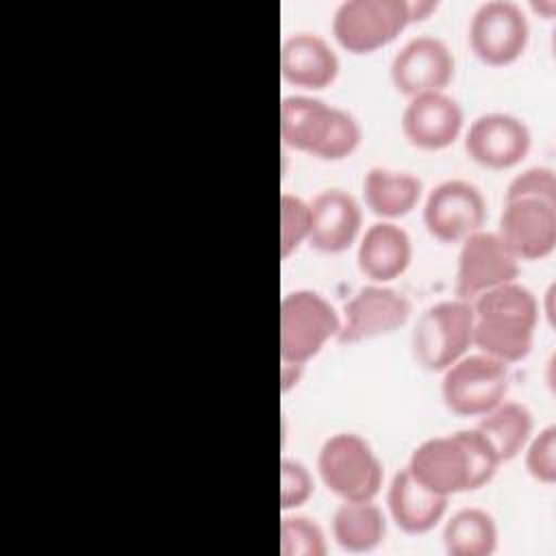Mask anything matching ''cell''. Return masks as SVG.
I'll return each instance as SVG.
<instances>
[{
	"instance_id": "cell-26",
	"label": "cell",
	"mask_w": 556,
	"mask_h": 556,
	"mask_svg": "<svg viewBox=\"0 0 556 556\" xmlns=\"http://www.w3.org/2000/svg\"><path fill=\"white\" fill-rule=\"evenodd\" d=\"M311 235V202L295 193L280 195V254L287 258Z\"/></svg>"
},
{
	"instance_id": "cell-20",
	"label": "cell",
	"mask_w": 556,
	"mask_h": 556,
	"mask_svg": "<svg viewBox=\"0 0 556 556\" xmlns=\"http://www.w3.org/2000/svg\"><path fill=\"white\" fill-rule=\"evenodd\" d=\"M413 261L410 235L395 222H374L361 237L356 250L358 269L374 282H389L402 276Z\"/></svg>"
},
{
	"instance_id": "cell-19",
	"label": "cell",
	"mask_w": 556,
	"mask_h": 556,
	"mask_svg": "<svg viewBox=\"0 0 556 556\" xmlns=\"http://www.w3.org/2000/svg\"><path fill=\"white\" fill-rule=\"evenodd\" d=\"M447 502L450 497L439 495L415 480L408 467L395 471L387 489L389 515L406 534H426L439 526L447 513Z\"/></svg>"
},
{
	"instance_id": "cell-15",
	"label": "cell",
	"mask_w": 556,
	"mask_h": 556,
	"mask_svg": "<svg viewBox=\"0 0 556 556\" xmlns=\"http://www.w3.org/2000/svg\"><path fill=\"white\" fill-rule=\"evenodd\" d=\"M497 235L519 261H536L556 248V202L539 198L506 200Z\"/></svg>"
},
{
	"instance_id": "cell-11",
	"label": "cell",
	"mask_w": 556,
	"mask_h": 556,
	"mask_svg": "<svg viewBox=\"0 0 556 556\" xmlns=\"http://www.w3.org/2000/svg\"><path fill=\"white\" fill-rule=\"evenodd\" d=\"M413 313L410 300L387 285L361 287L343 306L339 343H361L400 330Z\"/></svg>"
},
{
	"instance_id": "cell-8",
	"label": "cell",
	"mask_w": 556,
	"mask_h": 556,
	"mask_svg": "<svg viewBox=\"0 0 556 556\" xmlns=\"http://www.w3.org/2000/svg\"><path fill=\"white\" fill-rule=\"evenodd\" d=\"M410 24L406 0H343L332 13V35L354 54L391 43Z\"/></svg>"
},
{
	"instance_id": "cell-5",
	"label": "cell",
	"mask_w": 556,
	"mask_h": 556,
	"mask_svg": "<svg viewBox=\"0 0 556 556\" xmlns=\"http://www.w3.org/2000/svg\"><path fill=\"white\" fill-rule=\"evenodd\" d=\"M321 482L341 502L374 500L384 482V467L367 439L356 432L330 434L317 454Z\"/></svg>"
},
{
	"instance_id": "cell-1",
	"label": "cell",
	"mask_w": 556,
	"mask_h": 556,
	"mask_svg": "<svg viewBox=\"0 0 556 556\" xmlns=\"http://www.w3.org/2000/svg\"><path fill=\"white\" fill-rule=\"evenodd\" d=\"M500 465L502 460L493 445L473 426L421 441L406 467L424 486L452 497L491 482Z\"/></svg>"
},
{
	"instance_id": "cell-13",
	"label": "cell",
	"mask_w": 556,
	"mask_h": 556,
	"mask_svg": "<svg viewBox=\"0 0 556 556\" xmlns=\"http://www.w3.org/2000/svg\"><path fill=\"white\" fill-rule=\"evenodd\" d=\"M456 70L450 46L437 35L410 37L391 59L389 76L393 87L406 96L445 91Z\"/></svg>"
},
{
	"instance_id": "cell-4",
	"label": "cell",
	"mask_w": 556,
	"mask_h": 556,
	"mask_svg": "<svg viewBox=\"0 0 556 556\" xmlns=\"http://www.w3.org/2000/svg\"><path fill=\"white\" fill-rule=\"evenodd\" d=\"M471 302L452 298L430 304L410 332V352L426 371H443L473 345Z\"/></svg>"
},
{
	"instance_id": "cell-22",
	"label": "cell",
	"mask_w": 556,
	"mask_h": 556,
	"mask_svg": "<svg viewBox=\"0 0 556 556\" xmlns=\"http://www.w3.org/2000/svg\"><path fill=\"white\" fill-rule=\"evenodd\" d=\"M387 534V517L374 500L341 502L332 515V536L343 552H374Z\"/></svg>"
},
{
	"instance_id": "cell-17",
	"label": "cell",
	"mask_w": 556,
	"mask_h": 556,
	"mask_svg": "<svg viewBox=\"0 0 556 556\" xmlns=\"http://www.w3.org/2000/svg\"><path fill=\"white\" fill-rule=\"evenodd\" d=\"M311 202V235L308 245L339 254L345 252L361 235L363 208L361 202L345 189L330 187L315 193Z\"/></svg>"
},
{
	"instance_id": "cell-23",
	"label": "cell",
	"mask_w": 556,
	"mask_h": 556,
	"mask_svg": "<svg viewBox=\"0 0 556 556\" xmlns=\"http://www.w3.org/2000/svg\"><path fill=\"white\" fill-rule=\"evenodd\" d=\"M476 428L486 437V441L493 445L495 454L504 463L523 452L534 430V417L526 404L502 400L489 413L480 415Z\"/></svg>"
},
{
	"instance_id": "cell-12",
	"label": "cell",
	"mask_w": 556,
	"mask_h": 556,
	"mask_svg": "<svg viewBox=\"0 0 556 556\" xmlns=\"http://www.w3.org/2000/svg\"><path fill=\"white\" fill-rule=\"evenodd\" d=\"M519 258L497 232L478 230L460 241L454 293L471 302L486 289L517 280Z\"/></svg>"
},
{
	"instance_id": "cell-18",
	"label": "cell",
	"mask_w": 556,
	"mask_h": 556,
	"mask_svg": "<svg viewBox=\"0 0 556 556\" xmlns=\"http://www.w3.org/2000/svg\"><path fill=\"white\" fill-rule=\"evenodd\" d=\"M341 61L334 48L317 33H291L280 48V74L304 89H324L339 76Z\"/></svg>"
},
{
	"instance_id": "cell-10",
	"label": "cell",
	"mask_w": 556,
	"mask_h": 556,
	"mask_svg": "<svg viewBox=\"0 0 556 556\" xmlns=\"http://www.w3.org/2000/svg\"><path fill=\"white\" fill-rule=\"evenodd\" d=\"M486 200L482 191L463 178H450L428 191L424 200V226L443 243H460L482 230Z\"/></svg>"
},
{
	"instance_id": "cell-28",
	"label": "cell",
	"mask_w": 556,
	"mask_h": 556,
	"mask_svg": "<svg viewBox=\"0 0 556 556\" xmlns=\"http://www.w3.org/2000/svg\"><path fill=\"white\" fill-rule=\"evenodd\" d=\"M315 491V480L308 467L295 458L280 460V508H298L308 502Z\"/></svg>"
},
{
	"instance_id": "cell-31",
	"label": "cell",
	"mask_w": 556,
	"mask_h": 556,
	"mask_svg": "<svg viewBox=\"0 0 556 556\" xmlns=\"http://www.w3.org/2000/svg\"><path fill=\"white\" fill-rule=\"evenodd\" d=\"M532 7L536 9V11H541L545 17H552V13H554V9H556V4H554V0H543V2H532Z\"/></svg>"
},
{
	"instance_id": "cell-2",
	"label": "cell",
	"mask_w": 556,
	"mask_h": 556,
	"mask_svg": "<svg viewBox=\"0 0 556 556\" xmlns=\"http://www.w3.org/2000/svg\"><path fill=\"white\" fill-rule=\"evenodd\" d=\"M473 345L506 365L526 358L539 324V300L521 282L510 280L471 300Z\"/></svg>"
},
{
	"instance_id": "cell-14",
	"label": "cell",
	"mask_w": 556,
	"mask_h": 556,
	"mask_svg": "<svg viewBox=\"0 0 556 556\" xmlns=\"http://www.w3.org/2000/svg\"><path fill=\"white\" fill-rule=\"evenodd\" d=\"M532 146L528 124L504 111L478 115L465 132V152L489 169H508L521 163Z\"/></svg>"
},
{
	"instance_id": "cell-16",
	"label": "cell",
	"mask_w": 556,
	"mask_h": 556,
	"mask_svg": "<svg viewBox=\"0 0 556 556\" xmlns=\"http://www.w3.org/2000/svg\"><path fill=\"white\" fill-rule=\"evenodd\" d=\"M400 124L413 146L421 150H443L458 139L465 113L458 100L445 91H430L408 98Z\"/></svg>"
},
{
	"instance_id": "cell-24",
	"label": "cell",
	"mask_w": 556,
	"mask_h": 556,
	"mask_svg": "<svg viewBox=\"0 0 556 556\" xmlns=\"http://www.w3.org/2000/svg\"><path fill=\"white\" fill-rule=\"evenodd\" d=\"M500 530L491 513L467 506L456 510L443 526L447 556H491L497 549Z\"/></svg>"
},
{
	"instance_id": "cell-27",
	"label": "cell",
	"mask_w": 556,
	"mask_h": 556,
	"mask_svg": "<svg viewBox=\"0 0 556 556\" xmlns=\"http://www.w3.org/2000/svg\"><path fill=\"white\" fill-rule=\"evenodd\" d=\"M523 452H526L523 463L528 473L543 484H554L556 482V426L549 424L536 434H532Z\"/></svg>"
},
{
	"instance_id": "cell-6",
	"label": "cell",
	"mask_w": 556,
	"mask_h": 556,
	"mask_svg": "<svg viewBox=\"0 0 556 556\" xmlns=\"http://www.w3.org/2000/svg\"><path fill=\"white\" fill-rule=\"evenodd\" d=\"M341 330L339 311L313 289L289 291L280 300V361L304 367Z\"/></svg>"
},
{
	"instance_id": "cell-21",
	"label": "cell",
	"mask_w": 556,
	"mask_h": 556,
	"mask_svg": "<svg viewBox=\"0 0 556 556\" xmlns=\"http://www.w3.org/2000/svg\"><path fill=\"white\" fill-rule=\"evenodd\" d=\"M421 193L424 185L410 172L371 167L363 178V200L367 208L389 222L408 215L419 204Z\"/></svg>"
},
{
	"instance_id": "cell-25",
	"label": "cell",
	"mask_w": 556,
	"mask_h": 556,
	"mask_svg": "<svg viewBox=\"0 0 556 556\" xmlns=\"http://www.w3.org/2000/svg\"><path fill=\"white\" fill-rule=\"evenodd\" d=\"M282 556H326L328 543L321 526L304 515H285L280 521Z\"/></svg>"
},
{
	"instance_id": "cell-9",
	"label": "cell",
	"mask_w": 556,
	"mask_h": 556,
	"mask_svg": "<svg viewBox=\"0 0 556 556\" xmlns=\"http://www.w3.org/2000/svg\"><path fill=\"white\" fill-rule=\"evenodd\" d=\"M467 39L471 52L486 65L500 67L517 61L530 41L526 11L513 0H486L469 17Z\"/></svg>"
},
{
	"instance_id": "cell-29",
	"label": "cell",
	"mask_w": 556,
	"mask_h": 556,
	"mask_svg": "<svg viewBox=\"0 0 556 556\" xmlns=\"http://www.w3.org/2000/svg\"><path fill=\"white\" fill-rule=\"evenodd\" d=\"M506 200L519 198H539L556 202V174L547 165H534L517 174L506 187Z\"/></svg>"
},
{
	"instance_id": "cell-30",
	"label": "cell",
	"mask_w": 556,
	"mask_h": 556,
	"mask_svg": "<svg viewBox=\"0 0 556 556\" xmlns=\"http://www.w3.org/2000/svg\"><path fill=\"white\" fill-rule=\"evenodd\" d=\"M439 4L432 2V0H408V15H410V22H419V20H426Z\"/></svg>"
},
{
	"instance_id": "cell-7",
	"label": "cell",
	"mask_w": 556,
	"mask_h": 556,
	"mask_svg": "<svg viewBox=\"0 0 556 556\" xmlns=\"http://www.w3.org/2000/svg\"><path fill=\"white\" fill-rule=\"evenodd\" d=\"M441 374V397L452 413L463 417L489 413L510 387L508 365L482 352L460 356Z\"/></svg>"
},
{
	"instance_id": "cell-3",
	"label": "cell",
	"mask_w": 556,
	"mask_h": 556,
	"mask_svg": "<svg viewBox=\"0 0 556 556\" xmlns=\"http://www.w3.org/2000/svg\"><path fill=\"white\" fill-rule=\"evenodd\" d=\"M282 143L321 161H341L363 141L358 119L313 96H285L280 102Z\"/></svg>"
}]
</instances>
